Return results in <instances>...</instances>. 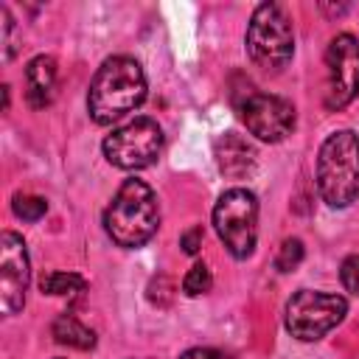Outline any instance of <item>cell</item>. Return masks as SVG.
<instances>
[{"instance_id":"cell-4","label":"cell","mask_w":359,"mask_h":359,"mask_svg":"<svg viewBox=\"0 0 359 359\" xmlns=\"http://www.w3.org/2000/svg\"><path fill=\"white\" fill-rule=\"evenodd\" d=\"M247 56L264 73H280L294 53V34L286 11L278 3H261L244 34Z\"/></svg>"},{"instance_id":"cell-19","label":"cell","mask_w":359,"mask_h":359,"mask_svg":"<svg viewBox=\"0 0 359 359\" xmlns=\"http://www.w3.org/2000/svg\"><path fill=\"white\" fill-rule=\"evenodd\" d=\"M0 17H3V45H6V53H3V59L8 62V59L14 56V50H17V39H14L17 22H14V17H11V11H8L6 6L0 8Z\"/></svg>"},{"instance_id":"cell-3","label":"cell","mask_w":359,"mask_h":359,"mask_svg":"<svg viewBox=\"0 0 359 359\" xmlns=\"http://www.w3.org/2000/svg\"><path fill=\"white\" fill-rule=\"evenodd\" d=\"M317 191L325 205L348 208L359 196V135L339 129L328 135L317 154Z\"/></svg>"},{"instance_id":"cell-16","label":"cell","mask_w":359,"mask_h":359,"mask_svg":"<svg viewBox=\"0 0 359 359\" xmlns=\"http://www.w3.org/2000/svg\"><path fill=\"white\" fill-rule=\"evenodd\" d=\"M11 210L17 219L22 222H39L48 213V202L42 196H31V194H17L11 202Z\"/></svg>"},{"instance_id":"cell-17","label":"cell","mask_w":359,"mask_h":359,"mask_svg":"<svg viewBox=\"0 0 359 359\" xmlns=\"http://www.w3.org/2000/svg\"><path fill=\"white\" fill-rule=\"evenodd\" d=\"M303 255H306L303 241H300V238H286V241L280 244L278 255H275L278 272H292V269H297V264L303 261Z\"/></svg>"},{"instance_id":"cell-11","label":"cell","mask_w":359,"mask_h":359,"mask_svg":"<svg viewBox=\"0 0 359 359\" xmlns=\"http://www.w3.org/2000/svg\"><path fill=\"white\" fill-rule=\"evenodd\" d=\"M56 93V59L34 56L25 67V101L34 109H45Z\"/></svg>"},{"instance_id":"cell-21","label":"cell","mask_w":359,"mask_h":359,"mask_svg":"<svg viewBox=\"0 0 359 359\" xmlns=\"http://www.w3.org/2000/svg\"><path fill=\"white\" fill-rule=\"evenodd\" d=\"M180 359H230V356L222 353V351H216V348H191Z\"/></svg>"},{"instance_id":"cell-8","label":"cell","mask_w":359,"mask_h":359,"mask_svg":"<svg viewBox=\"0 0 359 359\" xmlns=\"http://www.w3.org/2000/svg\"><path fill=\"white\" fill-rule=\"evenodd\" d=\"M359 95V39L337 34L325 50V107L342 109Z\"/></svg>"},{"instance_id":"cell-13","label":"cell","mask_w":359,"mask_h":359,"mask_svg":"<svg viewBox=\"0 0 359 359\" xmlns=\"http://www.w3.org/2000/svg\"><path fill=\"white\" fill-rule=\"evenodd\" d=\"M50 334L59 345H67V348H79V351L95 348V334L84 323H79L73 314H59L50 325Z\"/></svg>"},{"instance_id":"cell-18","label":"cell","mask_w":359,"mask_h":359,"mask_svg":"<svg viewBox=\"0 0 359 359\" xmlns=\"http://www.w3.org/2000/svg\"><path fill=\"white\" fill-rule=\"evenodd\" d=\"M339 280L351 294H359V255H348L339 266Z\"/></svg>"},{"instance_id":"cell-7","label":"cell","mask_w":359,"mask_h":359,"mask_svg":"<svg viewBox=\"0 0 359 359\" xmlns=\"http://www.w3.org/2000/svg\"><path fill=\"white\" fill-rule=\"evenodd\" d=\"M163 151V129L154 118H135L104 137V157L123 171L151 165Z\"/></svg>"},{"instance_id":"cell-10","label":"cell","mask_w":359,"mask_h":359,"mask_svg":"<svg viewBox=\"0 0 359 359\" xmlns=\"http://www.w3.org/2000/svg\"><path fill=\"white\" fill-rule=\"evenodd\" d=\"M31 280V261L22 236L6 230L0 236V303L3 314H17L25 306V292Z\"/></svg>"},{"instance_id":"cell-6","label":"cell","mask_w":359,"mask_h":359,"mask_svg":"<svg viewBox=\"0 0 359 359\" xmlns=\"http://www.w3.org/2000/svg\"><path fill=\"white\" fill-rule=\"evenodd\" d=\"M348 314V300L331 292L300 289L286 303V331L300 342H314L337 328Z\"/></svg>"},{"instance_id":"cell-1","label":"cell","mask_w":359,"mask_h":359,"mask_svg":"<svg viewBox=\"0 0 359 359\" xmlns=\"http://www.w3.org/2000/svg\"><path fill=\"white\" fill-rule=\"evenodd\" d=\"M146 98L143 67L132 56H109L93 76L87 109L95 123H112L140 107Z\"/></svg>"},{"instance_id":"cell-9","label":"cell","mask_w":359,"mask_h":359,"mask_svg":"<svg viewBox=\"0 0 359 359\" xmlns=\"http://www.w3.org/2000/svg\"><path fill=\"white\" fill-rule=\"evenodd\" d=\"M241 121L264 143H278L294 129V107L280 95H264L250 90L238 104Z\"/></svg>"},{"instance_id":"cell-12","label":"cell","mask_w":359,"mask_h":359,"mask_svg":"<svg viewBox=\"0 0 359 359\" xmlns=\"http://www.w3.org/2000/svg\"><path fill=\"white\" fill-rule=\"evenodd\" d=\"M216 163L224 177L241 180L255 168V149L241 135H224L216 140Z\"/></svg>"},{"instance_id":"cell-15","label":"cell","mask_w":359,"mask_h":359,"mask_svg":"<svg viewBox=\"0 0 359 359\" xmlns=\"http://www.w3.org/2000/svg\"><path fill=\"white\" fill-rule=\"evenodd\" d=\"M210 286H213V275L205 261H196L182 278V294H188V297H199V294L210 292Z\"/></svg>"},{"instance_id":"cell-20","label":"cell","mask_w":359,"mask_h":359,"mask_svg":"<svg viewBox=\"0 0 359 359\" xmlns=\"http://www.w3.org/2000/svg\"><path fill=\"white\" fill-rule=\"evenodd\" d=\"M180 247L188 252V255H196L199 247H202V227H191L180 236Z\"/></svg>"},{"instance_id":"cell-5","label":"cell","mask_w":359,"mask_h":359,"mask_svg":"<svg viewBox=\"0 0 359 359\" xmlns=\"http://www.w3.org/2000/svg\"><path fill=\"white\" fill-rule=\"evenodd\" d=\"M213 227L233 258H250L258 238V199L247 188H230L213 208Z\"/></svg>"},{"instance_id":"cell-14","label":"cell","mask_w":359,"mask_h":359,"mask_svg":"<svg viewBox=\"0 0 359 359\" xmlns=\"http://www.w3.org/2000/svg\"><path fill=\"white\" fill-rule=\"evenodd\" d=\"M39 289L45 294H56V297H70V294H79L87 289V280L76 272H48L42 275L39 280Z\"/></svg>"},{"instance_id":"cell-2","label":"cell","mask_w":359,"mask_h":359,"mask_svg":"<svg viewBox=\"0 0 359 359\" xmlns=\"http://www.w3.org/2000/svg\"><path fill=\"white\" fill-rule=\"evenodd\" d=\"M160 227V205L154 191L143 180H126L118 194L112 196L109 208L104 210V230L107 236L123 247L135 250L143 247Z\"/></svg>"}]
</instances>
